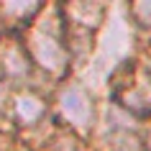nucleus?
I'll use <instances>...</instances> for the list:
<instances>
[{
	"instance_id": "7",
	"label": "nucleus",
	"mask_w": 151,
	"mask_h": 151,
	"mask_svg": "<svg viewBox=\"0 0 151 151\" xmlns=\"http://www.w3.org/2000/svg\"><path fill=\"white\" fill-rule=\"evenodd\" d=\"M149 149H151V133H149Z\"/></svg>"
},
{
	"instance_id": "5",
	"label": "nucleus",
	"mask_w": 151,
	"mask_h": 151,
	"mask_svg": "<svg viewBox=\"0 0 151 151\" xmlns=\"http://www.w3.org/2000/svg\"><path fill=\"white\" fill-rule=\"evenodd\" d=\"M133 13L143 26H151V3H138V5H133Z\"/></svg>"
},
{
	"instance_id": "3",
	"label": "nucleus",
	"mask_w": 151,
	"mask_h": 151,
	"mask_svg": "<svg viewBox=\"0 0 151 151\" xmlns=\"http://www.w3.org/2000/svg\"><path fill=\"white\" fill-rule=\"evenodd\" d=\"M3 69L8 77H23L28 72V59L18 46H8L3 54Z\"/></svg>"
},
{
	"instance_id": "8",
	"label": "nucleus",
	"mask_w": 151,
	"mask_h": 151,
	"mask_svg": "<svg viewBox=\"0 0 151 151\" xmlns=\"http://www.w3.org/2000/svg\"><path fill=\"white\" fill-rule=\"evenodd\" d=\"M0 100H3V90H0Z\"/></svg>"
},
{
	"instance_id": "6",
	"label": "nucleus",
	"mask_w": 151,
	"mask_h": 151,
	"mask_svg": "<svg viewBox=\"0 0 151 151\" xmlns=\"http://www.w3.org/2000/svg\"><path fill=\"white\" fill-rule=\"evenodd\" d=\"M3 10H5V13H21V16H26V13L36 10V5H33V3H5Z\"/></svg>"
},
{
	"instance_id": "2",
	"label": "nucleus",
	"mask_w": 151,
	"mask_h": 151,
	"mask_svg": "<svg viewBox=\"0 0 151 151\" xmlns=\"http://www.w3.org/2000/svg\"><path fill=\"white\" fill-rule=\"evenodd\" d=\"M31 51L36 56V62L51 72H59L64 67V59H67L64 49L59 46V41L46 36V33H33L31 36Z\"/></svg>"
},
{
	"instance_id": "4",
	"label": "nucleus",
	"mask_w": 151,
	"mask_h": 151,
	"mask_svg": "<svg viewBox=\"0 0 151 151\" xmlns=\"http://www.w3.org/2000/svg\"><path fill=\"white\" fill-rule=\"evenodd\" d=\"M16 113H18V118L23 120V123H33V120L41 118L44 103H41L39 97H33V95H23V97H18V103H16Z\"/></svg>"
},
{
	"instance_id": "1",
	"label": "nucleus",
	"mask_w": 151,
	"mask_h": 151,
	"mask_svg": "<svg viewBox=\"0 0 151 151\" xmlns=\"http://www.w3.org/2000/svg\"><path fill=\"white\" fill-rule=\"evenodd\" d=\"M59 110H62V115L69 120L72 126H77V128H90V123H92V103H90V97L77 85L62 90Z\"/></svg>"
}]
</instances>
